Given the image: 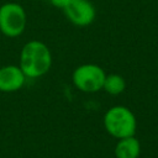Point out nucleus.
<instances>
[{
  "mask_svg": "<svg viewBox=\"0 0 158 158\" xmlns=\"http://www.w3.org/2000/svg\"><path fill=\"white\" fill-rule=\"evenodd\" d=\"M52 65V53L48 46L37 40L28 41L20 52V68L26 78L37 79L47 74Z\"/></svg>",
  "mask_w": 158,
  "mask_h": 158,
  "instance_id": "obj_1",
  "label": "nucleus"
},
{
  "mask_svg": "<svg viewBox=\"0 0 158 158\" xmlns=\"http://www.w3.org/2000/svg\"><path fill=\"white\" fill-rule=\"evenodd\" d=\"M104 127L106 132L120 139L135 136L137 121L135 114L126 106H112L104 115Z\"/></svg>",
  "mask_w": 158,
  "mask_h": 158,
  "instance_id": "obj_2",
  "label": "nucleus"
},
{
  "mask_svg": "<svg viewBox=\"0 0 158 158\" xmlns=\"http://www.w3.org/2000/svg\"><path fill=\"white\" fill-rule=\"evenodd\" d=\"M26 11L17 2H5L0 6V31L6 37H19L26 28Z\"/></svg>",
  "mask_w": 158,
  "mask_h": 158,
  "instance_id": "obj_3",
  "label": "nucleus"
},
{
  "mask_svg": "<svg viewBox=\"0 0 158 158\" xmlns=\"http://www.w3.org/2000/svg\"><path fill=\"white\" fill-rule=\"evenodd\" d=\"M105 70L93 63H85L77 67L72 74V81L77 89L84 93H95L102 89Z\"/></svg>",
  "mask_w": 158,
  "mask_h": 158,
  "instance_id": "obj_4",
  "label": "nucleus"
},
{
  "mask_svg": "<svg viewBox=\"0 0 158 158\" xmlns=\"http://www.w3.org/2000/svg\"><path fill=\"white\" fill-rule=\"evenodd\" d=\"M67 19L78 27H86L95 20V7L90 0H69L63 9Z\"/></svg>",
  "mask_w": 158,
  "mask_h": 158,
  "instance_id": "obj_5",
  "label": "nucleus"
},
{
  "mask_svg": "<svg viewBox=\"0 0 158 158\" xmlns=\"http://www.w3.org/2000/svg\"><path fill=\"white\" fill-rule=\"evenodd\" d=\"M26 77L19 65L9 64L0 68V91H17L23 86Z\"/></svg>",
  "mask_w": 158,
  "mask_h": 158,
  "instance_id": "obj_6",
  "label": "nucleus"
},
{
  "mask_svg": "<svg viewBox=\"0 0 158 158\" xmlns=\"http://www.w3.org/2000/svg\"><path fill=\"white\" fill-rule=\"evenodd\" d=\"M114 153L116 158H138L141 154V143L135 136L120 138Z\"/></svg>",
  "mask_w": 158,
  "mask_h": 158,
  "instance_id": "obj_7",
  "label": "nucleus"
},
{
  "mask_svg": "<svg viewBox=\"0 0 158 158\" xmlns=\"http://www.w3.org/2000/svg\"><path fill=\"white\" fill-rule=\"evenodd\" d=\"M126 88V81L123 79V77H121L120 74H106L104 84H102V89L109 94V95H120Z\"/></svg>",
  "mask_w": 158,
  "mask_h": 158,
  "instance_id": "obj_8",
  "label": "nucleus"
},
{
  "mask_svg": "<svg viewBox=\"0 0 158 158\" xmlns=\"http://www.w3.org/2000/svg\"><path fill=\"white\" fill-rule=\"evenodd\" d=\"M49 2L56 6V7H59V9H64L67 6V4L69 2V0H49Z\"/></svg>",
  "mask_w": 158,
  "mask_h": 158,
  "instance_id": "obj_9",
  "label": "nucleus"
}]
</instances>
